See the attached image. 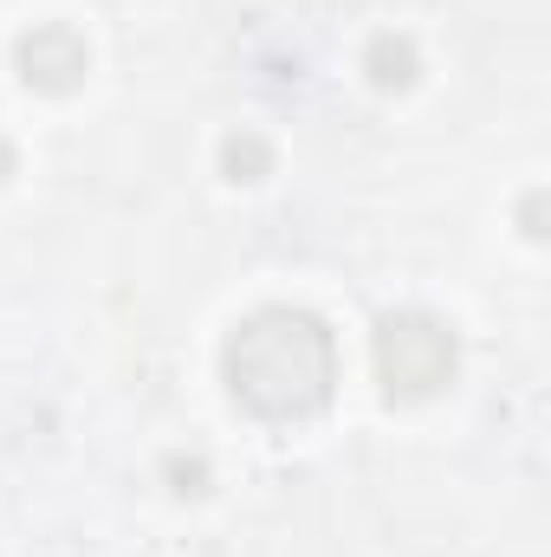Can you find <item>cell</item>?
Listing matches in <instances>:
<instances>
[{
	"instance_id": "obj_1",
	"label": "cell",
	"mask_w": 551,
	"mask_h": 557,
	"mask_svg": "<svg viewBox=\"0 0 551 557\" xmlns=\"http://www.w3.org/2000/svg\"><path fill=\"white\" fill-rule=\"evenodd\" d=\"M325 376H331V344L311 318H292V311H267L241 331L234 344V389L260 409H311L325 396Z\"/></svg>"
}]
</instances>
